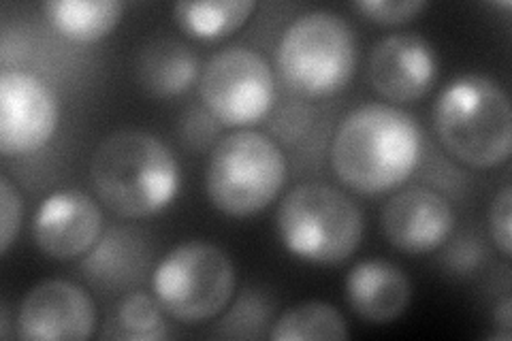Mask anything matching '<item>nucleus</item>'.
Returning <instances> with one entry per match:
<instances>
[{"label":"nucleus","instance_id":"nucleus-19","mask_svg":"<svg viewBox=\"0 0 512 341\" xmlns=\"http://www.w3.org/2000/svg\"><path fill=\"white\" fill-rule=\"evenodd\" d=\"M169 335L163 305L148 292H128L109 316L103 337L128 341H156Z\"/></svg>","mask_w":512,"mask_h":341},{"label":"nucleus","instance_id":"nucleus-15","mask_svg":"<svg viewBox=\"0 0 512 341\" xmlns=\"http://www.w3.org/2000/svg\"><path fill=\"white\" fill-rule=\"evenodd\" d=\"M199 60L178 39H154L137 56V79L141 88L158 99L184 94L195 84Z\"/></svg>","mask_w":512,"mask_h":341},{"label":"nucleus","instance_id":"nucleus-22","mask_svg":"<svg viewBox=\"0 0 512 341\" xmlns=\"http://www.w3.org/2000/svg\"><path fill=\"white\" fill-rule=\"evenodd\" d=\"M510 209H512V192L510 186H504L489 207V235L495 248L502 252L504 258L512 254V237H510Z\"/></svg>","mask_w":512,"mask_h":341},{"label":"nucleus","instance_id":"nucleus-7","mask_svg":"<svg viewBox=\"0 0 512 341\" xmlns=\"http://www.w3.org/2000/svg\"><path fill=\"white\" fill-rule=\"evenodd\" d=\"M229 254L207 241H186L163 256L152 273V290L163 310L180 322L197 324L224 312L235 292Z\"/></svg>","mask_w":512,"mask_h":341},{"label":"nucleus","instance_id":"nucleus-13","mask_svg":"<svg viewBox=\"0 0 512 341\" xmlns=\"http://www.w3.org/2000/svg\"><path fill=\"white\" fill-rule=\"evenodd\" d=\"M103 216L92 197L79 190H56L37 209L32 235L39 250L54 261H73L101 239Z\"/></svg>","mask_w":512,"mask_h":341},{"label":"nucleus","instance_id":"nucleus-16","mask_svg":"<svg viewBox=\"0 0 512 341\" xmlns=\"http://www.w3.org/2000/svg\"><path fill=\"white\" fill-rule=\"evenodd\" d=\"M43 13L62 37L75 43H94L120 24L124 5L118 0H47Z\"/></svg>","mask_w":512,"mask_h":341},{"label":"nucleus","instance_id":"nucleus-8","mask_svg":"<svg viewBox=\"0 0 512 341\" xmlns=\"http://www.w3.org/2000/svg\"><path fill=\"white\" fill-rule=\"evenodd\" d=\"M199 90L212 118L229 128L261 122L276 101L269 62L246 45H229L207 60Z\"/></svg>","mask_w":512,"mask_h":341},{"label":"nucleus","instance_id":"nucleus-14","mask_svg":"<svg viewBox=\"0 0 512 341\" xmlns=\"http://www.w3.org/2000/svg\"><path fill=\"white\" fill-rule=\"evenodd\" d=\"M346 297L359 318L387 324L402 316L412 299L408 275L387 261H361L346 278Z\"/></svg>","mask_w":512,"mask_h":341},{"label":"nucleus","instance_id":"nucleus-17","mask_svg":"<svg viewBox=\"0 0 512 341\" xmlns=\"http://www.w3.org/2000/svg\"><path fill=\"white\" fill-rule=\"evenodd\" d=\"M350 337L344 316L325 301H303L284 310L271 324L274 341H344Z\"/></svg>","mask_w":512,"mask_h":341},{"label":"nucleus","instance_id":"nucleus-23","mask_svg":"<svg viewBox=\"0 0 512 341\" xmlns=\"http://www.w3.org/2000/svg\"><path fill=\"white\" fill-rule=\"evenodd\" d=\"M493 318L498 327H502L504 331H512V301H510V297H504L498 305H495Z\"/></svg>","mask_w":512,"mask_h":341},{"label":"nucleus","instance_id":"nucleus-9","mask_svg":"<svg viewBox=\"0 0 512 341\" xmlns=\"http://www.w3.org/2000/svg\"><path fill=\"white\" fill-rule=\"evenodd\" d=\"M60 122L54 90L37 75L3 71L0 75V154L26 156L52 141Z\"/></svg>","mask_w":512,"mask_h":341},{"label":"nucleus","instance_id":"nucleus-4","mask_svg":"<svg viewBox=\"0 0 512 341\" xmlns=\"http://www.w3.org/2000/svg\"><path fill=\"white\" fill-rule=\"evenodd\" d=\"M278 235L293 256L314 265H338L357 252L363 211L346 192L325 182L299 184L280 201Z\"/></svg>","mask_w":512,"mask_h":341},{"label":"nucleus","instance_id":"nucleus-20","mask_svg":"<svg viewBox=\"0 0 512 341\" xmlns=\"http://www.w3.org/2000/svg\"><path fill=\"white\" fill-rule=\"evenodd\" d=\"M427 7L425 0H361L352 5L367 20L384 26H399L412 22Z\"/></svg>","mask_w":512,"mask_h":341},{"label":"nucleus","instance_id":"nucleus-10","mask_svg":"<svg viewBox=\"0 0 512 341\" xmlns=\"http://www.w3.org/2000/svg\"><path fill=\"white\" fill-rule=\"evenodd\" d=\"M20 337L28 341H82L96 329V307L88 292L69 280H43L22 299Z\"/></svg>","mask_w":512,"mask_h":341},{"label":"nucleus","instance_id":"nucleus-11","mask_svg":"<svg viewBox=\"0 0 512 341\" xmlns=\"http://www.w3.org/2000/svg\"><path fill=\"white\" fill-rule=\"evenodd\" d=\"M370 84L389 103L421 101L438 77L434 45L416 32H399L378 41L370 56Z\"/></svg>","mask_w":512,"mask_h":341},{"label":"nucleus","instance_id":"nucleus-6","mask_svg":"<svg viewBox=\"0 0 512 341\" xmlns=\"http://www.w3.org/2000/svg\"><path fill=\"white\" fill-rule=\"evenodd\" d=\"M286 182V156L263 133L242 131L222 137L210 154L205 192L231 218L259 214L276 201Z\"/></svg>","mask_w":512,"mask_h":341},{"label":"nucleus","instance_id":"nucleus-2","mask_svg":"<svg viewBox=\"0 0 512 341\" xmlns=\"http://www.w3.org/2000/svg\"><path fill=\"white\" fill-rule=\"evenodd\" d=\"M90 180L109 211L126 220H141L156 216L178 197L180 165L156 135L122 128L94 150Z\"/></svg>","mask_w":512,"mask_h":341},{"label":"nucleus","instance_id":"nucleus-5","mask_svg":"<svg viewBox=\"0 0 512 341\" xmlns=\"http://www.w3.org/2000/svg\"><path fill=\"white\" fill-rule=\"evenodd\" d=\"M355 67V32L338 13H303L282 32L280 75L288 88L306 99H327L342 92L355 75Z\"/></svg>","mask_w":512,"mask_h":341},{"label":"nucleus","instance_id":"nucleus-1","mask_svg":"<svg viewBox=\"0 0 512 341\" xmlns=\"http://www.w3.org/2000/svg\"><path fill=\"white\" fill-rule=\"evenodd\" d=\"M421 126L408 111L367 103L342 118L331 141V167L338 180L365 197L402 186L419 167Z\"/></svg>","mask_w":512,"mask_h":341},{"label":"nucleus","instance_id":"nucleus-3","mask_svg":"<svg viewBox=\"0 0 512 341\" xmlns=\"http://www.w3.org/2000/svg\"><path fill=\"white\" fill-rule=\"evenodd\" d=\"M434 128L442 148L466 167L493 169L510 158V99L487 75H461L444 86L434 107Z\"/></svg>","mask_w":512,"mask_h":341},{"label":"nucleus","instance_id":"nucleus-18","mask_svg":"<svg viewBox=\"0 0 512 341\" xmlns=\"http://www.w3.org/2000/svg\"><path fill=\"white\" fill-rule=\"evenodd\" d=\"M254 11L252 0H201L175 3L173 15L190 37L214 41L242 28Z\"/></svg>","mask_w":512,"mask_h":341},{"label":"nucleus","instance_id":"nucleus-12","mask_svg":"<svg viewBox=\"0 0 512 341\" xmlns=\"http://www.w3.org/2000/svg\"><path fill=\"white\" fill-rule=\"evenodd\" d=\"M382 233L393 248L406 254L438 250L455 229L453 205L440 192L410 186L395 192L380 214Z\"/></svg>","mask_w":512,"mask_h":341},{"label":"nucleus","instance_id":"nucleus-21","mask_svg":"<svg viewBox=\"0 0 512 341\" xmlns=\"http://www.w3.org/2000/svg\"><path fill=\"white\" fill-rule=\"evenodd\" d=\"M24 201L9 177H0V254H7L20 233Z\"/></svg>","mask_w":512,"mask_h":341}]
</instances>
